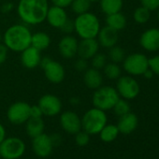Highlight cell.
Listing matches in <instances>:
<instances>
[{
  "label": "cell",
  "instance_id": "7a4b0ae2",
  "mask_svg": "<svg viewBox=\"0 0 159 159\" xmlns=\"http://www.w3.org/2000/svg\"><path fill=\"white\" fill-rule=\"evenodd\" d=\"M32 33L30 29L23 24L11 25L2 36L3 44L9 51L22 52L31 46Z\"/></svg>",
  "mask_w": 159,
  "mask_h": 159
},
{
  "label": "cell",
  "instance_id": "ac0fdd59",
  "mask_svg": "<svg viewBox=\"0 0 159 159\" xmlns=\"http://www.w3.org/2000/svg\"><path fill=\"white\" fill-rule=\"evenodd\" d=\"M40 51L29 46L21 52V63L27 69H34L40 65L41 62Z\"/></svg>",
  "mask_w": 159,
  "mask_h": 159
},
{
  "label": "cell",
  "instance_id": "d590c367",
  "mask_svg": "<svg viewBox=\"0 0 159 159\" xmlns=\"http://www.w3.org/2000/svg\"><path fill=\"white\" fill-rule=\"evenodd\" d=\"M74 67L79 72H84L88 68V62L86 59L80 57L74 64Z\"/></svg>",
  "mask_w": 159,
  "mask_h": 159
},
{
  "label": "cell",
  "instance_id": "7dc6e473",
  "mask_svg": "<svg viewBox=\"0 0 159 159\" xmlns=\"http://www.w3.org/2000/svg\"><path fill=\"white\" fill-rule=\"evenodd\" d=\"M90 1L93 3V2H97V1H98V0H90Z\"/></svg>",
  "mask_w": 159,
  "mask_h": 159
},
{
  "label": "cell",
  "instance_id": "7bdbcfd3",
  "mask_svg": "<svg viewBox=\"0 0 159 159\" xmlns=\"http://www.w3.org/2000/svg\"><path fill=\"white\" fill-rule=\"evenodd\" d=\"M153 75H154V74H153V72H152L150 68H148V69H147V70L142 74V76H143L145 79H147V80L152 79V78L153 77Z\"/></svg>",
  "mask_w": 159,
  "mask_h": 159
},
{
  "label": "cell",
  "instance_id": "836d02e7",
  "mask_svg": "<svg viewBox=\"0 0 159 159\" xmlns=\"http://www.w3.org/2000/svg\"><path fill=\"white\" fill-rule=\"evenodd\" d=\"M149 68L153 72V74L159 76V55H155L148 59Z\"/></svg>",
  "mask_w": 159,
  "mask_h": 159
},
{
  "label": "cell",
  "instance_id": "9c48e42d",
  "mask_svg": "<svg viewBox=\"0 0 159 159\" xmlns=\"http://www.w3.org/2000/svg\"><path fill=\"white\" fill-rule=\"evenodd\" d=\"M116 90L122 98L132 100L139 95L140 86L132 76H121L117 80Z\"/></svg>",
  "mask_w": 159,
  "mask_h": 159
},
{
  "label": "cell",
  "instance_id": "f35d334b",
  "mask_svg": "<svg viewBox=\"0 0 159 159\" xmlns=\"http://www.w3.org/2000/svg\"><path fill=\"white\" fill-rule=\"evenodd\" d=\"M73 0H51V2L52 3V5L57 6V7H61V8H68L70 7L71 3Z\"/></svg>",
  "mask_w": 159,
  "mask_h": 159
},
{
  "label": "cell",
  "instance_id": "3957f363",
  "mask_svg": "<svg viewBox=\"0 0 159 159\" xmlns=\"http://www.w3.org/2000/svg\"><path fill=\"white\" fill-rule=\"evenodd\" d=\"M98 17L90 11L77 15L74 20V32L83 39H97L100 30Z\"/></svg>",
  "mask_w": 159,
  "mask_h": 159
},
{
  "label": "cell",
  "instance_id": "7402d4cb",
  "mask_svg": "<svg viewBox=\"0 0 159 159\" xmlns=\"http://www.w3.org/2000/svg\"><path fill=\"white\" fill-rule=\"evenodd\" d=\"M25 130L30 138H35L42 133H44L45 124L42 117H30L25 123Z\"/></svg>",
  "mask_w": 159,
  "mask_h": 159
},
{
  "label": "cell",
  "instance_id": "f546056e",
  "mask_svg": "<svg viewBox=\"0 0 159 159\" xmlns=\"http://www.w3.org/2000/svg\"><path fill=\"white\" fill-rule=\"evenodd\" d=\"M109 58L112 63H122L125 58V52L123 48L115 45L109 49Z\"/></svg>",
  "mask_w": 159,
  "mask_h": 159
},
{
  "label": "cell",
  "instance_id": "4316f807",
  "mask_svg": "<svg viewBox=\"0 0 159 159\" xmlns=\"http://www.w3.org/2000/svg\"><path fill=\"white\" fill-rule=\"evenodd\" d=\"M91 4L92 2L90 0H73L70 5V8L75 14L79 15L89 11Z\"/></svg>",
  "mask_w": 159,
  "mask_h": 159
},
{
  "label": "cell",
  "instance_id": "603a6c76",
  "mask_svg": "<svg viewBox=\"0 0 159 159\" xmlns=\"http://www.w3.org/2000/svg\"><path fill=\"white\" fill-rule=\"evenodd\" d=\"M106 25L107 26L119 32L126 26V18L121 11L112 13V14L107 15Z\"/></svg>",
  "mask_w": 159,
  "mask_h": 159
},
{
  "label": "cell",
  "instance_id": "30bf717a",
  "mask_svg": "<svg viewBox=\"0 0 159 159\" xmlns=\"http://www.w3.org/2000/svg\"><path fill=\"white\" fill-rule=\"evenodd\" d=\"M30 105L25 101H17L11 104L7 111L8 120L13 125H23L30 118Z\"/></svg>",
  "mask_w": 159,
  "mask_h": 159
},
{
  "label": "cell",
  "instance_id": "1f68e13d",
  "mask_svg": "<svg viewBox=\"0 0 159 159\" xmlns=\"http://www.w3.org/2000/svg\"><path fill=\"white\" fill-rule=\"evenodd\" d=\"M108 58L104 53H100L98 52L97 54H95L92 58H91V64H92V67L101 70L104 68V66H106V64L108 63Z\"/></svg>",
  "mask_w": 159,
  "mask_h": 159
},
{
  "label": "cell",
  "instance_id": "5bb4252c",
  "mask_svg": "<svg viewBox=\"0 0 159 159\" xmlns=\"http://www.w3.org/2000/svg\"><path fill=\"white\" fill-rule=\"evenodd\" d=\"M78 45L79 41L75 37L71 35H66L58 42V52L64 58L71 59L77 55Z\"/></svg>",
  "mask_w": 159,
  "mask_h": 159
},
{
  "label": "cell",
  "instance_id": "c3c4849f",
  "mask_svg": "<svg viewBox=\"0 0 159 159\" xmlns=\"http://www.w3.org/2000/svg\"><path fill=\"white\" fill-rule=\"evenodd\" d=\"M158 89H159V82H158Z\"/></svg>",
  "mask_w": 159,
  "mask_h": 159
},
{
  "label": "cell",
  "instance_id": "74e56055",
  "mask_svg": "<svg viewBox=\"0 0 159 159\" xmlns=\"http://www.w3.org/2000/svg\"><path fill=\"white\" fill-rule=\"evenodd\" d=\"M8 55H9V49L3 43H0V65L4 64L7 61Z\"/></svg>",
  "mask_w": 159,
  "mask_h": 159
},
{
  "label": "cell",
  "instance_id": "4fadbf2b",
  "mask_svg": "<svg viewBox=\"0 0 159 159\" xmlns=\"http://www.w3.org/2000/svg\"><path fill=\"white\" fill-rule=\"evenodd\" d=\"M60 125L64 131L71 135H75L82 130V119L72 111H66L61 113Z\"/></svg>",
  "mask_w": 159,
  "mask_h": 159
},
{
  "label": "cell",
  "instance_id": "83f0119b",
  "mask_svg": "<svg viewBox=\"0 0 159 159\" xmlns=\"http://www.w3.org/2000/svg\"><path fill=\"white\" fill-rule=\"evenodd\" d=\"M104 75L110 80H118L121 77L122 69L120 66L116 63H107L103 68Z\"/></svg>",
  "mask_w": 159,
  "mask_h": 159
},
{
  "label": "cell",
  "instance_id": "ab89813d",
  "mask_svg": "<svg viewBox=\"0 0 159 159\" xmlns=\"http://www.w3.org/2000/svg\"><path fill=\"white\" fill-rule=\"evenodd\" d=\"M43 113L39 105H33L30 107V117H42Z\"/></svg>",
  "mask_w": 159,
  "mask_h": 159
},
{
  "label": "cell",
  "instance_id": "ee69618b",
  "mask_svg": "<svg viewBox=\"0 0 159 159\" xmlns=\"http://www.w3.org/2000/svg\"><path fill=\"white\" fill-rule=\"evenodd\" d=\"M70 102H71L72 104H79V103H80V99H79L78 98H72L70 99Z\"/></svg>",
  "mask_w": 159,
  "mask_h": 159
},
{
  "label": "cell",
  "instance_id": "484cf974",
  "mask_svg": "<svg viewBox=\"0 0 159 159\" xmlns=\"http://www.w3.org/2000/svg\"><path fill=\"white\" fill-rule=\"evenodd\" d=\"M119 130L115 125H106L99 132V137L104 142H112L116 139L119 135Z\"/></svg>",
  "mask_w": 159,
  "mask_h": 159
},
{
  "label": "cell",
  "instance_id": "277c9868",
  "mask_svg": "<svg viewBox=\"0 0 159 159\" xmlns=\"http://www.w3.org/2000/svg\"><path fill=\"white\" fill-rule=\"evenodd\" d=\"M81 119L82 129L90 135L99 134L101 129L107 125L108 122L106 112L95 107L88 110Z\"/></svg>",
  "mask_w": 159,
  "mask_h": 159
},
{
  "label": "cell",
  "instance_id": "d4e9b609",
  "mask_svg": "<svg viewBox=\"0 0 159 159\" xmlns=\"http://www.w3.org/2000/svg\"><path fill=\"white\" fill-rule=\"evenodd\" d=\"M51 44V38L45 32H37L32 34L31 39V46L36 48L39 51H43L49 48Z\"/></svg>",
  "mask_w": 159,
  "mask_h": 159
},
{
  "label": "cell",
  "instance_id": "8d00e7d4",
  "mask_svg": "<svg viewBox=\"0 0 159 159\" xmlns=\"http://www.w3.org/2000/svg\"><path fill=\"white\" fill-rule=\"evenodd\" d=\"M60 30L66 35H70L72 32H74V21L67 19L66 22L61 26Z\"/></svg>",
  "mask_w": 159,
  "mask_h": 159
},
{
  "label": "cell",
  "instance_id": "e0dca14e",
  "mask_svg": "<svg viewBox=\"0 0 159 159\" xmlns=\"http://www.w3.org/2000/svg\"><path fill=\"white\" fill-rule=\"evenodd\" d=\"M98 50L99 43L97 39H83L79 42L77 54L81 58L90 60L98 52Z\"/></svg>",
  "mask_w": 159,
  "mask_h": 159
},
{
  "label": "cell",
  "instance_id": "44dd1931",
  "mask_svg": "<svg viewBox=\"0 0 159 159\" xmlns=\"http://www.w3.org/2000/svg\"><path fill=\"white\" fill-rule=\"evenodd\" d=\"M84 83L87 88L92 90H96L102 86L103 76L100 70L94 67H88L84 74Z\"/></svg>",
  "mask_w": 159,
  "mask_h": 159
},
{
  "label": "cell",
  "instance_id": "e575fe53",
  "mask_svg": "<svg viewBox=\"0 0 159 159\" xmlns=\"http://www.w3.org/2000/svg\"><path fill=\"white\" fill-rule=\"evenodd\" d=\"M141 6L147 8L150 11H157L159 9V0H140Z\"/></svg>",
  "mask_w": 159,
  "mask_h": 159
},
{
  "label": "cell",
  "instance_id": "ba28073f",
  "mask_svg": "<svg viewBox=\"0 0 159 159\" xmlns=\"http://www.w3.org/2000/svg\"><path fill=\"white\" fill-rule=\"evenodd\" d=\"M148 59L143 53H132L124 59L123 67L130 76H140L149 68Z\"/></svg>",
  "mask_w": 159,
  "mask_h": 159
},
{
  "label": "cell",
  "instance_id": "8fae6325",
  "mask_svg": "<svg viewBox=\"0 0 159 159\" xmlns=\"http://www.w3.org/2000/svg\"><path fill=\"white\" fill-rule=\"evenodd\" d=\"M38 105L39 106L43 115L48 117H52L58 115L62 111V101L61 99L52 94L43 95L39 100Z\"/></svg>",
  "mask_w": 159,
  "mask_h": 159
},
{
  "label": "cell",
  "instance_id": "9a60e30c",
  "mask_svg": "<svg viewBox=\"0 0 159 159\" xmlns=\"http://www.w3.org/2000/svg\"><path fill=\"white\" fill-rule=\"evenodd\" d=\"M140 46L147 52H156L159 50V29L149 28L144 31L139 39Z\"/></svg>",
  "mask_w": 159,
  "mask_h": 159
},
{
  "label": "cell",
  "instance_id": "d6a6232c",
  "mask_svg": "<svg viewBox=\"0 0 159 159\" xmlns=\"http://www.w3.org/2000/svg\"><path fill=\"white\" fill-rule=\"evenodd\" d=\"M90 141V134L85 132L84 130H80L75 134V142L79 146H86Z\"/></svg>",
  "mask_w": 159,
  "mask_h": 159
},
{
  "label": "cell",
  "instance_id": "5b68a950",
  "mask_svg": "<svg viewBox=\"0 0 159 159\" xmlns=\"http://www.w3.org/2000/svg\"><path fill=\"white\" fill-rule=\"evenodd\" d=\"M119 98L120 96L116 88L109 85H102L95 90V93L92 98V102L95 108L106 111L112 110Z\"/></svg>",
  "mask_w": 159,
  "mask_h": 159
},
{
  "label": "cell",
  "instance_id": "b9f144b4",
  "mask_svg": "<svg viewBox=\"0 0 159 159\" xmlns=\"http://www.w3.org/2000/svg\"><path fill=\"white\" fill-rule=\"evenodd\" d=\"M6 138V130L3 125L0 123V143L3 141V139Z\"/></svg>",
  "mask_w": 159,
  "mask_h": 159
},
{
  "label": "cell",
  "instance_id": "2e32d148",
  "mask_svg": "<svg viewBox=\"0 0 159 159\" xmlns=\"http://www.w3.org/2000/svg\"><path fill=\"white\" fill-rule=\"evenodd\" d=\"M67 19H68V17H67L66 9L52 5V6L49 7V9H48L45 21H47V23L52 27L60 29L61 26L66 22Z\"/></svg>",
  "mask_w": 159,
  "mask_h": 159
},
{
  "label": "cell",
  "instance_id": "f6af8a7d",
  "mask_svg": "<svg viewBox=\"0 0 159 159\" xmlns=\"http://www.w3.org/2000/svg\"><path fill=\"white\" fill-rule=\"evenodd\" d=\"M1 41H2V34L0 32V43H1Z\"/></svg>",
  "mask_w": 159,
  "mask_h": 159
},
{
  "label": "cell",
  "instance_id": "7c38bea8",
  "mask_svg": "<svg viewBox=\"0 0 159 159\" xmlns=\"http://www.w3.org/2000/svg\"><path fill=\"white\" fill-rule=\"evenodd\" d=\"M53 141L51 136L42 133L35 138L32 140V148L35 154L39 157L45 158L48 157L53 150Z\"/></svg>",
  "mask_w": 159,
  "mask_h": 159
},
{
  "label": "cell",
  "instance_id": "6da1fadb",
  "mask_svg": "<svg viewBox=\"0 0 159 159\" xmlns=\"http://www.w3.org/2000/svg\"><path fill=\"white\" fill-rule=\"evenodd\" d=\"M49 7L48 0H19L17 13L23 23L37 25L46 20Z\"/></svg>",
  "mask_w": 159,
  "mask_h": 159
},
{
  "label": "cell",
  "instance_id": "60d3db41",
  "mask_svg": "<svg viewBox=\"0 0 159 159\" xmlns=\"http://www.w3.org/2000/svg\"><path fill=\"white\" fill-rule=\"evenodd\" d=\"M13 8H14V6L12 3H5L1 7V11L3 13H8V12H11L13 10Z\"/></svg>",
  "mask_w": 159,
  "mask_h": 159
},
{
  "label": "cell",
  "instance_id": "52a82bcc",
  "mask_svg": "<svg viewBox=\"0 0 159 159\" xmlns=\"http://www.w3.org/2000/svg\"><path fill=\"white\" fill-rule=\"evenodd\" d=\"M44 75L48 81L53 84H61L66 76V70L63 65L50 57L41 58L40 65Z\"/></svg>",
  "mask_w": 159,
  "mask_h": 159
},
{
  "label": "cell",
  "instance_id": "f1b7e54d",
  "mask_svg": "<svg viewBox=\"0 0 159 159\" xmlns=\"http://www.w3.org/2000/svg\"><path fill=\"white\" fill-rule=\"evenodd\" d=\"M133 18L137 24L144 25L147 22H149V20L151 18V11L143 6L139 7L135 10V11L133 13Z\"/></svg>",
  "mask_w": 159,
  "mask_h": 159
},
{
  "label": "cell",
  "instance_id": "ffe728a7",
  "mask_svg": "<svg viewBox=\"0 0 159 159\" xmlns=\"http://www.w3.org/2000/svg\"><path fill=\"white\" fill-rule=\"evenodd\" d=\"M139 124L138 116L133 112H128L119 117L117 127L121 134L128 135L131 134L137 128Z\"/></svg>",
  "mask_w": 159,
  "mask_h": 159
},
{
  "label": "cell",
  "instance_id": "d6986e66",
  "mask_svg": "<svg viewBox=\"0 0 159 159\" xmlns=\"http://www.w3.org/2000/svg\"><path fill=\"white\" fill-rule=\"evenodd\" d=\"M97 39L99 43V46H102L105 49H110L117 45V42L119 39L118 31L106 25L100 28L99 33L97 37Z\"/></svg>",
  "mask_w": 159,
  "mask_h": 159
},
{
  "label": "cell",
  "instance_id": "cb8c5ba5",
  "mask_svg": "<svg viewBox=\"0 0 159 159\" xmlns=\"http://www.w3.org/2000/svg\"><path fill=\"white\" fill-rule=\"evenodd\" d=\"M98 1L101 11L106 15L120 12L124 5L123 0H98Z\"/></svg>",
  "mask_w": 159,
  "mask_h": 159
},
{
  "label": "cell",
  "instance_id": "bcb514c9",
  "mask_svg": "<svg viewBox=\"0 0 159 159\" xmlns=\"http://www.w3.org/2000/svg\"><path fill=\"white\" fill-rule=\"evenodd\" d=\"M157 11H158V12H157V19H158V22H159V9Z\"/></svg>",
  "mask_w": 159,
  "mask_h": 159
},
{
  "label": "cell",
  "instance_id": "4dcf8cb0",
  "mask_svg": "<svg viewBox=\"0 0 159 159\" xmlns=\"http://www.w3.org/2000/svg\"><path fill=\"white\" fill-rule=\"evenodd\" d=\"M112 110L114 113L119 117L130 112V105L128 103V100L124 98H119L116 104L114 105V107L112 108Z\"/></svg>",
  "mask_w": 159,
  "mask_h": 159
},
{
  "label": "cell",
  "instance_id": "8992f818",
  "mask_svg": "<svg viewBox=\"0 0 159 159\" xmlns=\"http://www.w3.org/2000/svg\"><path fill=\"white\" fill-rule=\"evenodd\" d=\"M25 152V143L17 137L5 138L0 143V156L3 159H19Z\"/></svg>",
  "mask_w": 159,
  "mask_h": 159
}]
</instances>
